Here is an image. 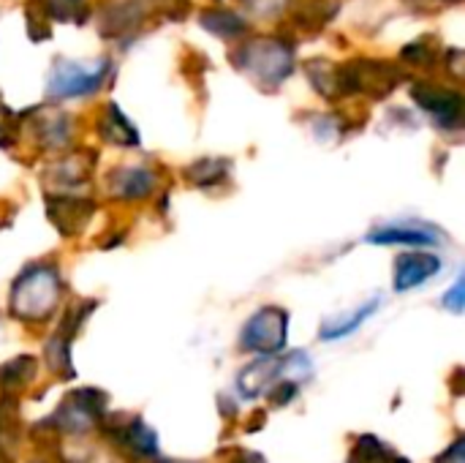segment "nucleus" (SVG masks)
<instances>
[{
	"instance_id": "obj_21",
	"label": "nucleus",
	"mask_w": 465,
	"mask_h": 463,
	"mask_svg": "<svg viewBox=\"0 0 465 463\" xmlns=\"http://www.w3.org/2000/svg\"><path fill=\"white\" fill-rule=\"evenodd\" d=\"M49 16L54 19H76L84 22L87 16V3L84 0H49Z\"/></svg>"
},
{
	"instance_id": "obj_10",
	"label": "nucleus",
	"mask_w": 465,
	"mask_h": 463,
	"mask_svg": "<svg viewBox=\"0 0 465 463\" xmlns=\"http://www.w3.org/2000/svg\"><path fill=\"white\" fill-rule=\"evenodd\" d=\"M283 377V360L275 355H262L256 363H251L240 377H237V390L242 398H259L264 396L278 379Z\"/></svg>"
},
{
	"instance_id": "obj_11",
	"label": "nucleus",
	"mask_w": 465,
	"mask_h": 463,
	"mask_svg": "<svg viewBox=\"0 0 465 463\" xmlns=\"http://www.w3.org/2000/svg\"><path fill=\"white\" fill-rule=\"evenodd\" d=\"M439 270H441V259L433 254H422V251L403 254L395 262V289L398 292L417 289L420 284L430 281Z\"/></svg>"
},
{
	"instance_id": "obj_27",
	"label": "nucleus",
	"mask_w": 465,
	"mask_h": 463,
	"mask_svg": "<svg viewBox=\"0 0 465 463\" xmlns=\"http://www.w3.org/2000/svg\"><path fill=\"white\" fill-rule=\"evenodd\" d=\"M161 463H188V461H161Z\"/></svg>"
},
{
	"instance_id": "obj_14",
	"label": "nucleus",
	"mask_w": 465,
	"mask_h": 463,
	"mask_svg": "<svg viewBox=\"0 0 465 463\" xmlns=\"http://www.w3.org/2000/svg\"><path fill=\"white\" fill-rule=\"evenodd\" d=\"M101 134H104L109 142H117V145H139L136 128L128 123V117L120 112L117 104H109V106H106V115L101 117Z\"/></svg>"
},
{
	"instance_id": "obj_18",
	"label": "nucleus",
	"mask_w": 465,
	"mask_h": 463,
	"mask_svg": "<svg viewBox=\"0 0 465 463\" xmlns=\"http://www.w3.org/2000/svg\"><path fill=\"white\" fill-rule=\"evenodd\" d=\"M226 172H229V161H223V158H202V161H196V164H191L185 169V177L193 186L210 188V186L221 183L226 177Z\"/></svg>"
},
{
	"instance_id": "obj_20",
	"label": "nucleus",
	"mask_w": 465,
	"mask_h": 463,
	"mask_svg": "<svg viewBox=\"0 0 465 463\" xmlns=\"http://www.w3.org/2000/svg\"><path fill=\"white\" fill-rule=\"evenodd\" d=\"M19 420H16V407L14 401H0V453L11 450L16 445V434H19Z\"/></svg>"
},
{
	"instance_id": "obj_1",
	"label": "nucleus",
	"mask_w": 465,
	"mask_h": 463,
	"mask_svg": "<svg viewBox=\"0 0 465 463\" xmlns=\"http://www.w3.org/2000/svg\"><path fill=\"white\" fill-rule=\"evenodd\" d=\"M60 292L63 284L57 270L49 265H33L11 287V314L22 322H44L54 311Z\"/></svg>"
},
{
	"instance_id": "obj_6",
	"label": "nucleus",
	"mask_w": 465,
	"mask_h": 463,
	"mask_svg": "<svg viewBox=\"0 0 465 463\" xmlns=\"http://www.w3.org/2000/svg\"><path fill=\"white\" fill-rule=\"evenodd\" d=\"M109 60H101L93 68H84L79 63H68V60H57L54 71L49 76V96L54 98H79V96H90L95 93L106 74H109Z\"/></svg>"
},
{
	"instance_id": "obj_23",
	"label": "nucleus",
	"mask_w": 465,
	"mask_h": 463,
	"mask_svg": "<svg viewBox=\"0 0 465 463\" xmlns=\"http://www.w3.org/2000/svg\"><path fill=\"white\" fill-rule=\"evenodd\" d=\"M444 308H450L452 314L463 311V278H458L455 287L444 295Z\"/></svg>"
},
{
	"instance_id": "obj_15",
	"label": "nucleus",
	"mask_w": 465,
	"mask_h": 463,
	"mask_svg": "<svg viewBox=\"0 0 465 463\" xmlns=\"http://www.w3.org/2000/svg\"><path fill=\"white\" fill-rule=\"evenodd\" d=\"M202 25H204L210 33L221 35V38H237V35L245 33V22H242L237 14L226 11V8H207V11L202 14Z\"/></svg>"
},
{
	"instance_id": "obj_4",
	"label": "nucleus",
	"mask_w": 465,
	"mask_h": 463,
	"mask_svg": "<svg viewBox=\"0 0 465 463\" xmlns=\"http://www.w3.org/2000/svg\"><path fill=\"white\" fill-rule=\"evenodd\" d=\"M106 393L101 390H74L63 404L60 409L54 412V418L49 420L52 426H57L60 431H68V434H84L90 431L95 423L104 420L106 415Z\"/></svg>"
},
{
	"instance_id": "obj_13",
	"label": "nucleus",
	"mask_w": 465,
	"mask_h": 463,
	"mask_svg": "<svg viewBox=\"0 0 465 463\" xmlns=\"http://www.w3.org/2000/svg\"><path fill=\"white\" fill-rule=\"evenodd\" d=\"M153 188H155V175L144 166H125L112 175V194L125 202L144 199Z\"/></svg>"
},
{
	"instance_id": "obj_19",
	"label": "nucleus",
	"mask_w": 465,
	"mask_h": 463,
	"mask_svg": "<svg viewBox=\"0 0 465 463\" xmlns=\"http://www.w3.org/2000/svg\"><path fill=\"white\" fill-rule=\"evenodd\" d=\"M35 377V360L33 357H16L11 363H5L0 368V385L14 393V390H22L25 385H30Z\"/></svg>"
},
{
	"instance_id": "obj_16",
	"label": "nucleus",
	"mask_w": 465,
	"mask_h": 463,
	"mask_svg": "<svg viewBox=\"0 0 465 463\" xmlns=\"http://www.w3.org/2000/svg\"><path fill=\"white\" fill-rule=\"evenodd\" d=\"M379 303L381 300H371L368 306H362V308H357L354 314H349L343 322H330V325H324L322 327V341H338V338H346V336H351L357 327H362V322L368 319V317H373V311L379 308Z\"/></svg>"
},
{
	"instance_id": "obj_8",
	"label": "nucleus",
	"mask_w": 465,
	"mask_h": 463,
	"mask_svg": "<svg viewBox=\"0 0 465 463\" xmlns=\"http://www.w3.org/2000/svg\"><path fill=\"white\" fill-rule=\"evenodd\" d=\"M444 240L441 229L430 224H414V221H401V224H387L376 226L368 235V243L373 246H439Z\"/></svg>"
},
{
	"instance_id": "obj_12",
	"label": "nucleus",
	"mask_w": 465,
	"mask_h": 463,
	"mask_svg": "<svg viewBox=\"0 0 465 463\" xmlns=\"http://www.w3.org/2000/svg\"><path fill=\"white\" fill-rule=\"evenodd\" d=\"M114 439V445L123 448V453L134 456L136 461H150L158 456V437L153 428H147L142 420H128L125 426L106 428Z\"/></svg>"
},
{
	"instance_id": "obj_17",
	"label": "nucleus",
	"mask_w": 465,
	"mask_h": 463,
	"mask_svg": "<svg viewBox=\"0 0 465 463\" xmlns=\"http://www.w3.org/2000/svg\"><path fill=\"white\" fill-rule=\"evenodd\" d=\"M71 338H65L63 333H54L46 341V363L52 368V374L63 377V379H74V366H71Z\"/></svg>"
},
{
	"instance_id": "obj_9",
	"label": "nucleus",
	"mask_w": 465,
	"mask_h": 463,
	"mask_svg": "<svg viewBox=\"0 0 465 463\" xmlns=\"http://www.w3.org/2000/svg\"><path fill=\"white\" fill-rule=\"evenodd\" d=\"M46 210H49L52 224L60 229V235L71 237V235H79L87 226L95 205L90 199H82V196H49Z\"/></svg>"
},
{
	"instance_id": "obj_22",
	"label": "nucleus",
	"mask_w": 465,
	"mask_h": 463,
	"mask_svg": "<svg viewBox=\"0 0 465 463\" xmlns=\"http://www.w3.org/2000/svg\"><path fill=\"white\" fill-rule=\"evenodd\" d=\"M267 393H270V404H272V407H286L289 401L297 398L300 382H292V379H289V382H275Z\"/></svg>"
},
{
	"instance_id": "obj_5",
	"label": "nucleus",
	"mask_w": 465,
	"mask_h": 463,
	"mask_svg": "<svg viewBox=\"0 0 465 463\" xmlns=\"http://www.w3.org/2000/svg\"><path fill=\"white\" fill-rule=\"evenodd\" d=\"M286 330H289V314L283 308H262L253 314L242 330V349L259 352V355H278L286 347Z\"/></svg>"
},
{
	"instance_id": "obj_3",
	"label": "nucleus",
	"mask_w": 465,
	"mask_h": 463,
	"mask_svg": "<svg viewBox=\"0 0 465 463\" xmlns=\"http://www.w3.org/2000/svg\"><path fill=\"white\" fill-rule=\"evenodd\" d=\"M401 79L403 74L384 60H351L335 71L338 96L371 93L373 98H381V96H390Z\"/></svg>"
},
{
	"instance_id": "obj_25",
	"label": "nucleus",
	"mask_w": 465,
	"mask_h": 463,
	"mask_svg": "<svg viewBox=\"0 0 465 463\" xmlns=\"http://www.w3.org/2000/svg\"><path fill=\"white\" fill-rule=\"evenodd\" d=\"M403 57L406 60H425V63H433V55H430V49L425 46V44H411V46H406L403 49Z\"/></svg>"
},
{
	"instance_id": "obj_26",
	"label": "nucleus",
	"mask_w": 465,
	"mask_h": 463,
	"mask_svg": "<svg viewBox=\"0 0 465 463\" xmlns=\"http://www.w3.org/2000/svg\"><path fill=\"white\" fill-rule=\"evenodd\" d=\"M8 112H11V109H8V106L3 104V96H0V128H3L5 123H8Z\"/></svg>"
},
{
	"instance_id": "obj_24",
	"label": "nucleus",
	"mask_w": 465,
	"mask_h": 463,
	"mask_svg": "<svg viewBox=\"0 0 465 463\" xmlns=\"http://www.w3.org/2000/svg\"><path fill=\"white\" fill-rule=\"evenodd\" d=\"M436 463H465V439L460 437L450 450H444V456H439Z\"/></svg>"
},
{
	"instance_id": "obj_7",
	"label": "nucleus",
	"mask_w": 465,
	"mask_h": 463,
	"mask_svg": "<svg viewBox=\"0 0 465 463\" xmlns=\"http://www.w3.org/2000/svg\"><path fill=\"white\" fill-rule=\"evenodd\" d=\"M414 101L447 131L460 128L463 123V96L452 87H433V85H417L411 90Z\"/></svg>"
},
{
	"instance_id": "obj_2",
	"label": "nucleus",
	"mask_w": 465,
	"mask_h": 463,
	"mask_svg": "<svg viewBox=\"0 0 465 463\" xmlns=\"http://www.w3.org/2000/svg\"><path fill=\"white\" fill-rule=\"evenodd\" d=\"M237 63L242 71L256 76L264 85H278L292 74L294 65V52L289 44L278 38H256L245 44L237 55Z\"/></svg>"
}]
</instances>
